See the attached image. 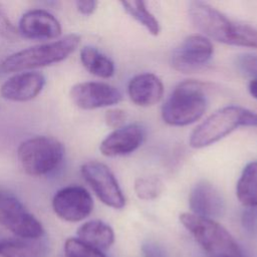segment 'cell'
Instances as JSON below:
<instances>
[{
  "mask_svg": "<svg viewBox=\"0 0 257 257\" xmlns=\"http://www.w3.org/2000/svg\"><path fill=\"white\" fill-rule=\"evenodd\" d=\"M188 14L191 22L198 30L218 42L257 48V28L232 21L206 2H191Z\"/></svg>",
  "mask_w": 257,
  "mask_h": 257,
  "instance_id": "obj_1",
  "label": "cell"
},
{
  "mask_svg": "<svg viewBox=\"0 0 257 257\" xmlns=\"http://www.w3.org/2000/svg\"><path fill=\"white\" fill-rule=\"evenodd\" d=\"M208 106L205 84L193 79L180 82L162 106L163 120L174 126H185L200 119Z\"/></svg>",
  "mask_w": 257,
  "mask_h": 257,
  "instance_id": "obj_2",
  "label": "cell"
},
{
  "mask_svg": "<svg viewBox=\"0 0 257 257\" xmlns=\"http://www.w3.org/2000/svg\"><path fill=\"white\" fill-rule=\"evenodd\" d=\"M80 43V36L68 34L62 38L28 47L7 56L0 64L3 72H19L44 67L67 58Z\"/></svg>",
  "mask_w": 257,
  "mask_h": 257,
  "instance_id": "obj_3",
  "label": "cell"
},
{
  "mask_svg": "<svg viewBox=\"0 0 257 257\" xmlns=\"http://www.w3.org/2000/svg\"><path fill=\"white\" fill-rule=\"evenodd\" d=\"M240 126L257 127V113L240 105L224 106L208 116L192 132L189 145L194 149L208 147Z\"/></svg>",
  "mask_w": 257,
  "mask_h": 257,
  "instance_id": "obj_4",
  "label": "cell"
},
{
  "mask_svg": "<svg viewBox=\"0 0 257 257\" xmlns=\"http://www.w3.org/2000/svg\"><path fill=\"white\" fill-rule=\"evenodd\" d=\"M180 222L193 235L205 252L213 257H242L238 243L220 223L194 215L182 213Z\"/></svg>",
  "mask_w": 257,
  "mask_h": 257,
  "instance_id": "obj_5",
  "label": "cell"
},
{
  "mask_svg": "<svg viewBox=\"0 0 257 257\" xmlns=\"http://www.w3.org/2000/svg\"><path fill=\"white\" fill-rule=\"evenodd\" d=\"M62 143L52 137L38 136L22 142L17 150L18 161L24 172L40 177L54 171L64 157Z\"/></svg>",
  "mask_w": 257,
  "mask_h": 257,
  "instance_id": "obj_6",
  "label": "cell"
},
{
  "mask_svg": "<svg viewBox=\"0 0 257 257\" xmlns=\"http://www.w3.org/2000/svg\"><path fill=\"white\" fill-rule=\"evenodd\" d=\"M0 225L19 238L40 239L42 224L12 194L0 190Z\"/></svg>",
  "mask_w": 257,
  "mask_h": 257,
  "instance_id": "obj_7",
  "label": "cell"
},
{
  "mask_svg": "<svg viewBox=\"0 0 257 257\" xmlns=\"http://www.w3.org/2000/svg\"><path fill=\"white\" fill-rule=\"evenodd\" d=\"M80 174L96 197L106 206L122 209L125 198L109 168L97 161H89L80 167Z\"/></svg>",
  "mask_w": 257,
  "mask_h": 257,
  "instance_id": "obj_8",
  "label": "cell"
},
{
  "mask_svg": "<svg viewBox=\"0 0 257 257\" xmlns=\"http://www.w3.org/2000/svg\"><path fill=\"white\" fill-rule=\"evenodd\" d=\"M212 42L204 35L187 36L171 56L172 66L184 73L197 72L210 62L213 56Z\"/></svg>",
  "mask_w": 257,
  "mask_h": 257,
  "instance_id": "obj_9",
  "label": "cell"
},
{
  "mask_svg": "<svg viewBox=\"0 0 257 257\" xmlns=\"http://www.w3.org/2000/svg\"><path fill=\"white\" fill-rule=\"evenodd\" d=\"M52 209L61 220L75 223L90 215L93 210V199L85 188L68 185L54 194Z\"/></svg>",
  "mask_w": 257,
  "mask_h": 257,
  "instance_id": "obj_10",
  "label": "cell"
},
{
  "mask_svg": "<svg viewBox=\"0 0 257 257\" xmlns=\"http://www.w3.org/2000/svg\"><path fill=\"white\" fill-rule=\"evenodd\" d=\"M69 96L77 107L85 110L116 104L122 97L116 87L98 81H85L74 84L70 88Z\"/></svg>",
  "mask_w": 257,
  "mask_h": 257,
  "instance_id": "obj_11",
  "label": "cell"
},
{
  "mask_svg": "<svg viewBox=\"0 0 257 257\" xmlns=\"http://www.w3.org/2000/svg\"><path fill=\"white\" fill-rule=\"evenodd\" d=\"M20 35L29 39L48 40L61 35L62 28L57 18L43 9H33L25 12L18 24Z\"/></svg>",
  "mask_w": 257,
  "mask_h": 257,
  "instance_id": "obj_12",
  "label": "cell"
},
{
  "mask_svg": "<svg viewBox=\"0 0 257 257\" xmlns=\"http://www.w3.org/2000/svg\"><path fill=\"white\" fill-rule=\"evenodd\" d=\"M145 128L138 123L124 124L113 130L99 145L100 153L105 157L125 156L141 147L145 140Z\"/></svg>",
  "mask_w": 257,
  "mask_h": 257,
  "instance_id": "obj_13",
  "label": "cell"
},
{
  "mask_svg": "<svg viewBox=\"0 0 257 257\" xmlns=\"http://www.w3.org/2000/svg\"><path fill=\"white\" fill-rule=\"evenodd\" d=\"M189 206L192 214L213 220L222 217L226 210L223 196L207 181H200L192 188Z\"/></svg>",
  "mask_w": 257,
  "mask_h": 257,
  "instance_id": "obj_14",
  "label": "cell"
},
{
  "mask_svg": "<svg viewBox=\"0 0 257 257\" xmlns=\"http://www.w3.org/2000/svg\"><path fill=\"white\" fill-rule=\"evenodd\" d=\"M45 85V77L38 71H22L9 77L0 87V94L11 101H28L35 98Z\"/></svg>",
  "mask_w": 257,
  "mask_h": 257,
  "instance_id": "obj_15",
  "label": "cell"
},
{
  "mask_svg": "<svg viewBox=\"0 0 257 257\" xmlns=\"http://www.w3.org/2000/svg\"><path fill=\"white\" fill-rule=\"evenodd\" d=\"M127 94L137 105L151 106L163 97L164 85L162 80L154 73H141L135 75L128 81Z\"/></svg>",
  "mask_w": 257,
  "mask_h": 257,
  "instance_id": "obj_16",
  "label": "cell"
},
{
  "mask_svg": "<svg viewBox=\"0 0 257 257\" xmlns=\"http://www.w3.org/2000/svg\"><path fill=\"white\" fill-rule=\"evenodd\" d=\"M76 234L79 240L100 251L108 249L115 238L112 228L101 220H90L83 223L78 227Z\"/></svg>",
  "mask_w": 257,
  "mask_h": 257,
  "instance_id": "obj_17",
  "label": "cell"
},
{
  "mask_svg": "<svg viewBox=\"0 0 257 257\" xmlns=\"http://www.w3.org/2000/svg\"><path fill=\"white\" fill-rule=\"evenodd\" d=\"M46 245L40 239L8 238L0 240L1 257H44Z\"/></svg>",
  "mask_w": 257,
  "mask_h": 257,
  "instance_id": "obj_18",
  "label": "cell"
},
{
  "mask_svg": "<svg viewBox=\"0 0 257 257\" xmlns=\"http://www.w3.org/2000/svg\"><path fill=\"white\" fill-rule=\"evenodd\" d=\"M236 196L246 208H257V161L244 167L236 185Z\"/></svg>",
  "mask_w": 257,
  "mask_h": 257,
  "instance_id": "obj_19",
  "label": "cell"
},
{
  "mask_svg": "<svg viewBox=\"0 0 257 257\" xmlns=\"http://www.w3.org/2000/svg\"><path fill=\"white\" fill-rule=\"evenodd\" d=\"M80 61L88 72L97 77L109 78L114 73L113 62L93 46L81 48Z\"/></svg>",
  "mask_w": 257,
  "mask_h": 257,
  "instance_id": "obj_20",
  "label": "cell"
},
{
  "mask_svg": "<svg viewBox=\"0 0 257 257\" xmlns=\"http://www.w3.org/2000/svg\"><path fill=\"white\" fill-rule=\"evenodd\" d=\"M120 5L124 11L137 22L143 25L149 31V33L154 36L159 35L161 31L160 23L154 14L148 9L144 1H120Z\"/></svg>",
  "mask_w": 257,
  "mask_h": 257,
  "instance_id": "obj_21",
  "label": "cell"
},
{
  "mask_svg": "<svg viewBox=\"0 0 257 257\" xmlns=\"http://www.w3.org/2000/svg\"><path fill=\"white\" fill-rule=\"evenodd\" d=\"M163 190L164 184L157 177H141L135 182V192L141 200H155L162 194Z\"/></svg>",
  "mask_w": 257,
  "mask_h": 257,
  "instance_id": "obj_22",
  "label": "cell"
},
{
  "mask_svg": "<svg viewBox=\"0 0 257 257\" xmlns=\"http://www.w3.org/2000/svg\"><path fill=\"white\" fill-rule=\"evenodd\" d=\"M66 257H105L102 251L82 242L78 238H68L64 243Z\"/></svg>",
  "mask_w": 257,
  "mask_h": 257,
  "instance_id": "obj_23",
  "label": "cell"
},
{
  "mask_svg": "<svg viewBox=\"0 0 257 257\" xmlns=\"http://www.w3.org/2000/svg\"><path fill=\"white\" fill-rule=\"evenodd\" d=\"M0 36L6 40H16L19 36L18 27L11 21L4 4L0 3Z\"/></svg>",
  "mask_w": 257,
  "mask_h": 257,
  "instance_id": "obj_24",
  "label": "cell"
},
{
  "mask_svg": "<svg viewBox=\"0 0 257 257\" xmlns=\"http://www.w3.org/2000/svg\"><path fill=\"white\" fill-rule=\"evenodd\" d=\"M238 69L246 76L257 79V55L252 53H243L236 59Z\"/></svg>",
  "mask_w": 257,
  "mask_h": 257,
  "instance_id": "obj_25",
  "label": "cell"
},
{
  "mask_svg": "<svg viewBox=\"0 0 257 257\" xmlns=\"http://www.w3.org/2000/svg\"><path fill=\"white\" fill-rule=\"evenodd\" d=\"M126 112L121 108H110L104 113V122L111 128H119L124 125L126 120Z\"/></svg>",
  "mask_w": 257,
  "mask_h": 257,
  "instance_id": "obj_26",
  "label": "cell"
},
{
  "mask_svg": "<svg viewBox=\"0 0 257 257\" xmlns=\"http://www.w3.org/2000/svg\"><path fill=\"white\" fill-rule=\"evenodd\" d=\"M242 225L250 232L257 230V208H246L242 213Z\"/></svg>",
  "mask_w": 257,
  "mask_h": 257,
  "instance_id": "obj_27",
  "label": "cell"
},
{
  "mask_svg": "<svg viewBox=\"0 0 257 257\" xmlns=\"http://www.w3.org/2000/svg\"><path fill=\"white\" fill-rule=\"evenodd\" d=\"M142 251L145 257H167L163 248L152 241L144 243L142 246Z\"/></svg>",
  "mask_w": 257,
  "mask_h": 257,
  "instance_id": "obj_28",
  "label": "cell"
},
{
  "mask_svg": "<svg viewBox=\"0 0 257 257\" xmlns=\"http://www.w3.org/2000/svg\"><path fill=\"white\" fill-rule=\"evenodd\" d=\"M75 6L79 13L83 15H90L95 11L97 7V2L93 0H83V1L79 0L75 2Z\"/></svg>",
  "mask_w": 257,
  "mask_h": 257,
  "instance_id": "obj_29",
  "label": "cell"
},
{
  "mask_svg": "<svg viewBox=\"0 0 257 257\" xmlns=\"http://www.w3.org/2000/svg\"><path fill=\"white\" fill-rule=\"evenodd\" d=\"M248 90H249V93L251 94V96L253 98L257 99V79H252L249 82Z\"/></svg>",
  "mask_w": 257,
  "mask_h": 257,
  "instance_id": "obj_30",
  "label": "cell"
}]
</instances>
